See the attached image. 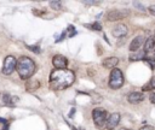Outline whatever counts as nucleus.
<instances>
[{"instance_id": "39448f33", "label": "nucleus", "mask_w": 155, "mask_h": 130, "mask_svg": "<svg viewBox=\"0 0 155 130\" xmlns=\"http://www.w3.org/2000/svg\"><path fill=\"white\" fill-rule=\"evenodd\" d=\"M16 64H17V59L13 55H7L4 60L2 73L4 75H11L16 69Z\"/></svg>"}, {"instance_id": "aec40b11", "label": "nucleus", "mask_w": 155, "mask_h": 130, "mask_svg": "<svg viewBox=\"0 0 155 130\" xmlns=\"http://www.w3.org/2000/svg\"><path fill=\"white\" fill-rule=\"evenodd\" d=\"M67 31H69V34H68V37H73L74 35H76V34H78V31L75 30V28H74L73 25H69V26L67 28Z\"/></svg>"}, {"instance_id": "4468645a", "label": "nucleus", "mask_w": 155, "mask_h": 130, "mask_svg": "<svg viewBox=\"0 0 155 130\" xmlns=\"http://www.w3.org/2000/svg\"><path fill=\"white\" fill-rule=\"evenodd\" d=\"M154 47H155V37H149L144 43V49L143 51H144V53H148L151 49H154Z\"/></svg>"}, {"instance_id": "473e14b6", "label": "nucleus", "mask_w": 155, "mask_h": 130, "mask_svg": "<svg viewBox=\"0 0 155 130\" xmlns=\"http://www.w3.org/2000/svg\"><path fill=\"white\" fill-rule=\"evenodd\" d=\"M153 59H154V61H155V52H154V55H153Z\"/></svg>"}, {"instance_id": "9b49d317", "label": "nucleus", "mask_w": 155, "mask_h": 130, "mask_svg": "<svg viewBox=\"0 0 155 130\" xmlns=\"http://www.w3.org/2000/svg\"><path fill=\"white\" fill-rule=\"evenodd\" d=\"M143 43H144V37H143V36H136V37L132 40V42L130 43V51H131V52L138 51V49L142 47Z\"/></svg>"}, {"instance_id": "f03ea898", "label": "nucleus", "mask_w": 155, "mask_h": 130, "mask_svg": "<svg viewBox=\"0 0 155 130\" xmlns=\"http://www.w3.org/2000/svg\"><path fill=\"white\" fill-rule=\"evenodd\" d=\"M16 70L22 79H28L35 72V63L28 57H21L17 60Z\"/></svg>"}, {"instance_id": "4be33fe9", "label": "nucleus", "mask_w": 155, "mask_h": 130, "mask_svg": "<svg viewBox=\"0 0 155 130\" xmlns=\"http://www.w3.org/2000/svg\"><path fill=\"white\" fill-rule=\"evenodd\" d=\"M139 130H155V126H151V125H144V126H142Z\"/></svg>"}, {"instance_id": "6ab92c4d", "label": "nucleus", "mask_w": 155, "mask_h": 130, "mask_svg": "<svg viewBox=\"0 0 155 130\" xmlns=\"http://www.w3.org/2000/svg\"><path fill=\"white\" fill-rule=\"evenodd\" d=\"M50 6H51L53 10H61L62 2H61V1H51V2H50Z\"/></svg>"}, {"instance_id": "dca6fc26", "label": "nucleus", "mask_w": 155, "mask_h": 130, "mask_svg": "<svg viewBox=\"0 0 155 130\" xmlns=\"http://www.w3.org/2000/svg\"><path fill=\"white\" fill-rule=\"evenodd\" d=\"M153 89H155V76L145 85H143V88H142L143 91H148V90H153Z\"/></svg>"}, {"instance_id": "7ed1b4c3", "label": "nucleus", "mask_w": 155, "mask_h": 130, "mask_svg": "<svg viewBox=\"0 0 155 130\" xmlns=\"http://www.w3.org/2000/svg\"><path fill=\"white\" fill-rule=\"evenodd\" d=\"M92 118H93L94 126L97 129H104L108 119V112L103 107H96L92 111Z\"/></svg>"}, {"instance_id": "ddd939ff", "label": "nucleus", "mask_w": 155, "mask_h": 130, "mask_svg": "<svg viewBox=\"0 0 155 130\" xmlns=\"http://www.w3.org/2000/svg\"><path fill=\"white\" fill-rule=\"evenodd\" d=\"M2 101L6 106H15V104L18 101L17 96H12L10 94H4L2 95Z\"/></svg>"}, {"instance_id": "2eb2a0df", "label": "nucleus", "mask_w": 155, "mask_h": 130, "mask_svg": "<svg viewBox=\"0 0 155 130\" xmlns=\"http://www.w3.org/2000/svg\"><path fill=\"white\" fill-rule=\"evenodd\" d=\"M137 53H134V54H131L130 55V60L131 61H134V60H142V59H144V57H145V53H144V51H136Z\"/></svg>"}, {"instance_id": "2f4dec72", "label": "nucleus", "mask_w": 155, "mask_h": 130, "mask_svg": "<svg viewBox=\"0 0 155 130\" xmlns=\"http://www.w3.org/2000/svg\"><path fill=\"white\" fill-rule=\"evenodd\" d=\"M71 130H78L76 128H74V126H71Z\"/></svg>"}, {"instance_id": "0eeeda50", "label": "nucleus", "mask_w": 155, "mask_h": 130, "mask_svg": "<svg viewBox=\"0 0 155 130\" xmlns=\"http://www.w3.org/2000/svg\"><path fill=\"white\" fill-rule=\"evenodd\" d=\"M127 14V12H122L120 10H111L107 13V20L109 22H115V20H120L122 18H125V16Z\"/></svg>"}, {"instance_id": "1a4fd4ad", "label": "nucleus", "mask_w": 155, "mask_h": 130, "mask_svg": "<svg viewBox=\"0 0 155 130\" xmlns=\"http://www.w3.org/2000/svg\"><path fill=\"white\" fill-rule=\"evenodd\" d=\"M52 64L56 69H65L68 65V59L61 54H57L52 58Z\"/></svg>"}, {"instance_id": "9d476101", "label": "nucleus", "mask_w": 155, "mask_h": 130, "mask_svg": "<svg viewBox=\"0 0 155 130\" xmlns=\"http://www.w3.org/2000/svg\"><path fill=\"white\" fill-rule=\"evenodd\" d=\"M127 100L130 104H139L144 100V95L143 93H139V91H132L127 95Z\"/></svg>"}, {"instance_id": "cd10ccee", "label": "nucleus", "mask_w": 155, "mask_h": 130, "mask_svg": "<svg viewBox=\"0 0 155 130\" xmlns=\"http://www.w3.org/2000/svg\"><path fill=\"white\" fill-rule=\"evenodd\" d=\"M84 4H86V5H94V4H98V2H96V1H84Z\"/></svg>"}, {"instance_id": "a878e982", "label": "nucleus", "mask_w": 155, "mask_h": 130, "mask_svg": "<svg viewBox=\"0 0 155 130\" xmlns=\"http://www.w3.org/2000/svg\"><path fill=\"white\" fill-rule=\"evenodd\" d=\"M145 61L150 65V67H151V69H154V67H155V61H151V60H149V59H145Z\"/></svg>"}, {"instance_id": "a211bd4d", "label": "nucleus", "mask_w": 155, "mask_h": 130, "mask_svg": "<svg viewBox=\"0 0 155 130\" xmlns=\"http://www.w3.org/2000/svg\"><path fill=\"white\" fill-rule=\"evenodd\" d=\"M85 26H86V28H90V29H92V30H96V31H101V30H102V25H101L98 22H94V23H92V24H85Z\"/></svg>"}, {"instance_id": "f8f14e48", "label": "nucleus", "mask_w": 155, "mask_h": 130, "mask_svg": "<svg viewBox=\"0 0 155 130\" xmlns=\"http://www.w3.org/2000/svg\"><path fill=\"white\" fill-rule=\"evenodd\" d=\"M117 63H119V59L116 58V57H108V58H105L103 61H102V65L105 67V69H115L116 67V65H117Z\"/></svg>"}, {"instance_id": "bb28decb", "label": "nucleus", "mask_w": 155, "mask_h": 130, "mask_svg": "<svg viewBox=\"0 0 155 130\" xmlns=\"http://www.w3.org/2000/svg\"><path fill=\"white\" fill-rule=\"evenodd\" d=\"M64 36H65V31H63V32L61 34V36H59V39H57V40H56V42H59V41H62V40L64 39Z\"/></svg>"}, {"instance_id": "20e7f679", "label": "nucleus", "mask_w": 155, "mask_h": 130, "mask_svg": "<svg viewBox=\"0 0 155 130\" xmlns=\"http://www.w3.org/2000/svg\"><path fill=\"white\" fill-rule=\"evenodd\" d=\"M108 85L111 89H120L124 85V75H122V72H121L120 69L115 67V69L111 70L110 76H109Z\"/></svg>"}, {"instance_id": "6e6552de", "label": "nucleus", "mask_w": 155, "mask_h": 130, "mask_svg": "<svg viewBox=\"0 0 155 130\" xmlns=\"http://www.w3.org/2000/svg\"><path fill=\"white\" fill-rule=\"evenodd\" d=\"M127 32H128V29H127V25H125V24H117V25L114 26L113 30H111L113 36L116 37V39H120V37L126 36Z\"/></svg>"}, {"instance_id": "b1692460", "label": "nucleus", "mask_w": 155, "mask_h": 130, "mask_svg": "<svg viewBox=\"0 0 155 130\" xmlns=\"http://www.w3.org/2000/svg\"><path fill=\"white\" fill-rule=\"evenodd\" d=\"M149 100H150L151 104H155V93H150V95H149Z\"/></svg>"}, {"instance_id": "f257e3e1", "label": "nucleus", "mask_w": 155, "mask_h": 130, "mask_svg": "<svg viewBox=\"0 0 155 130\" xmlns=\"http://www.w3.org/2000/svg\"><path fill=\"white\" fill-rule=\"evenodd\" d=\"M75 81V73L68 69H56L50 75V85L54 90H63Z\"/></svg>"}, {"instance_id": "423d86ee", "label": "nucleus", "mask_w": 155, "mask_h": 130, "mask_svg": "<svg viewBox=\"0 0 155 130\" xmlns=\"http://www.w3.org/2000/svg\"><path fill=\"white\" fill-rule=\"evenodd\" d=\"M120 119H121L120 113H117V112L111 113V114L108 117V119H107L105 128H107L108 130H113V129H115V128H116V125L120 123Z\"/></svg>"}, {"instance_id": "c85d7f7f", "label": "nucleus", "mask_w": 155, "mask_h": 130, "mask_svg": "<svg viewBox=\"0 0 155 130\" xmlns=\"http://www.w3.org/2000/svg\"><path fill=\"white\" fill-rule=\"evenodd\" d=\"M74 112H75V108H71V111H70V113H69V117H73V116H74Z\"/></svg>"}, {"instance_id": "7c9ffc66", "label": "nucleus", "mask_w": 155, "mask_h": 130, "mask_svg": "<svg viewBox=\"0 0 155 130\" xmlns=\"http://www.w3.org/2000/svg\"><path fill=\"white\" fill-rule=\"evenodd\" d=\"M120 130H131V129H127V128H121Z\"/></svg>"}, {"instance_id": "393cba45", "label": "nucleus", "mask_w": 155, "mask_h": 130, "mask_svg": "<svg viewBox=\"0 0 155 130\" xmlns=\"http://www.w3.org/2000/svg\"><path fill=\"white\" fill-rule=\"evenodd\" d=\"M148 10H149V12H150L153 16H155V5H151V6H149V7H148Z\"/></svg>"}, {"instance_id": "c756f323", "label": "nucleus", "mask_w": 155, "mask_h": 130, "mask_svg": "<svg viewBox=\"0 0 155 130\" xmlns=\"http://www.w3.org/2000/svg\"><path fill=\"white\" fill-rule=\"evenodd\" d=\"M0 123H2V124H6V123H7V120H6L5 118H0Z\"/></svg>"}, {"instance_id": "5701e85b", "label": "nucleus", "mask_w": 155, "mask_h": 130, "mask_svg": "<svg viewBox=\"0 0 155 130\" xmlns=\"http://www.w3.org/2000/svg\"><path fill=\"white\" fill-rule=\"evenodd\" d=\"M133 5H134L136 7H138V10H140V11H145V8L142 6V4H140V2H136V1H134V2H133Z\"/></svg>"}, {"instance_id": "f3484780", "label": "nucleus", "mask_w": 155, "mask_h": 130, "mask_svg": "<svg viewBox=\"0 0 155 130\" xmlns=\"http://www.w3.org/2000/svg\"><path fill=\"white\" fill-rule=\"evenodd\" d=\"M40 87V82L39 81H36V79H31V81H29L28 83H27V89L28 90H34V89H36V88H39Z\"/></svg>"}, {"instance_id": "412c9836", "label": "nucleus", "mask_w": 155, "mask_h": 130, "mask_svg": "<svg viewBox=\"0 0 155 130\" xmlns=\"http://www.w3.org/2000/svg\"><path fill=\"white\" fill-rule=\"evenodd\" d=\"M27 48L29 49V51H31V52H34V53H36V54H39L40 52H41V49H40V47L39 46H27Z\"/></svg>"}]
</instances>
